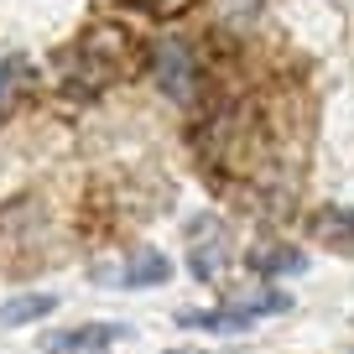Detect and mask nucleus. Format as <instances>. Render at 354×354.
<instances>
[{"instance_id":"obj_1","label":"nucleus","mask_w":354,"mask_h":354,"mask_svg":"<svg viewBox=\"0 0 354 354\" xmlns=\"http://www.w3.org/2000/svg\"><path fill=\"white\" fill-rule=\"evenodd\" d=\"M188 234H193V250H188L193 277L198 281H219L224 266H230V234H224V224L219 219H198Z\"/></svg>"},{"instance_id":"obj_2","label":"nucleus","mask_w":354,"mask_h":354,"mask_svg":"<svg viewBox=\"0 0 354 354\" xmlns=\"http://www.w3.org/2000/svg\"><path fill=\"white\" fill-rule=\"evenodd\" d=\"M172 277V261L162 250H136L125 266H94V281H110V287H162Z\"/></svg>"},{"instance_id":"obj_3","label":"nucleus","mask_w":354,"mask_h":354,"mask_svg":"<svg viewBox=\"0 0 354 354\" xmlns=\"http://www.w3.org/2000/svg\"><path fill=\"white\" fill-rule=\"evenodd\" d=\"M156 84H162V94L177 100V104L193 100V53H188V42L167 37V42L156 47Z\"/></svg>"},{"instance_id":"obj_4","label":"nucleus","mask_w":354,"mask_h":354,"mask_svg":"<svg viewBox=\"0 0 354 354\" xmlns=\"http://www.w3.org/2000/svg\"><path fill=\"white\" fill-rule=\"evenodd\" d=\"M120 339H131V328H120V323H84V328L42 339V349L47 354H110V344H120Z\"/></svg>"},{"instance_id":"obj_5","label":"nucleus","mask_w":354,"mask_h":354,"mask_svg":"<svg viewBox=\"0 0 354 354\" xmlns=\"http://www.w3.org/2000/svg\"><path fill=\"white\" fill-rule=\"evenodd\" d=\"M183 328H203V333H245V328H255V313L245 308H219V313H183Z\"/></svg>"},{"instance_id":"obj_6","label":"nucleus","mask_w":354,"mask_h":354,"mask_svg":"<svg viewBox=\"0 0 354 354\" xmlns=\"http://www.w3.org/2000/svg\"><path fill=\"white\" fill-rule=\"evenodd\" d=\"M53 308H57V297H53V292H26V297L0 302V323H6V328H21V323H37V318H47Z\"/></svg>"},{"instance_id":"obj_7","label":"nucleus","mask_w":354,"mask_h":354,"mask_svg":"<svg viewBox=\"0 0 354 354\" xmlns=\"http://www.w3.org/2000/svg\"><path fill=\"white\" fill-rule=\"evenodd\" d=\"M308 255L302 250H250V271L255 277H297Z\"/></svg>"},{"instance_id":"obj_8","label":"nucleus","mask_w":354,"mask_h":354,"mask_svg":"<svg viewBox=\"0 0 354 354\" xmlns=\"http://www.w3.org/2000/svg\"><path fill=\"white\" fill-rule=\"evenodd\" d=\"M318 234H354V214H323Z\"/></svg>"},{"instance_id":"obj_9","label":"nucleus","mask_w":354,"mask_h":354,"mask_svg":"<svg viewBox=\"0 0 354 354\" xmlns=\"http://www.w3.org/2000/svg\"><path fill=\"white\" fill-rule=\"evenodd\" d=\"M16 78H21V57H0V100L16 88Z\"/></svg>"}]
</instances>
